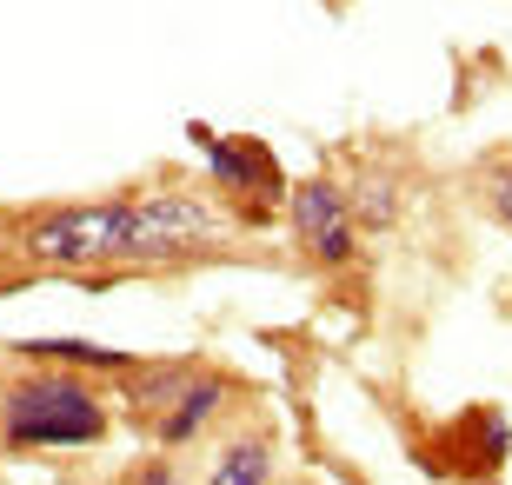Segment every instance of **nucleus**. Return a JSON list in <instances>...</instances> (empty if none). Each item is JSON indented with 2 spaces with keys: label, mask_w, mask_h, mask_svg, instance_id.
I'll return each mask as SVG.
<instances>
[{
  "label": "nucleus",
  "mask_w": 512,
  "mask_h": 485,
  "mask_svg": "<svg viewBox=\"0 0 512 485\" xmlns=\"http://www.w3.org/2000/svg\"><path fill=\"white\" fill-rule=\"evenodd\" d=\"M0 439L20 452H80L107 439V406L94 399V386L74 373H40L20 379L0 399Z\"/></svg>",
  "instance_id": "obj_1"
},
{
  "label": "nucleus",
  "mask_w": 512,
  "mask_h": 485,
  "mask_svg": "<svg viewBox=\"0 0 512 485\" xmlns=\"http://www.w3.org/2000/svg\"><path fill=\"white\" fill-rule=\"evenodd\" d=\"M127 233H133V200L54 206L27 226V253L47 266H100V260H127Z\"/></svg>",
  "instance_id": "obj_2"
},
{
  "label": "nucleus",
  "mask_w": 512,
  "mask_h": 485,
  "mask_svg": "<svg viewBox=\"0 0 512 485\" xmlns=\"http://www.w3.org/2000/svg\"><path fill=\"white\" fill-rule=\"evenodd\" d=\"M233 226L227 213L187 200V193H153V200H133V233H127V260H180V253H200V246L227 240Z\"/></svg>",
  "instance_id": "obj_3"
},
{
  "label": "nucleus",
  "mask_w": 512,
  "mask_h": 485,
  "mask_svg": "<svg viewBox=\"0 0 512 485\" xmlns=\"http://www.w3.org/2000/svg\"><path fill=\"white\" fill-rule=\"evenodd\" d=\"M140 399L153 412V439L160 446H187V439H200V426H207L213 412L227 406V379L200 373V366H180V373L140 379Z\"/></svg>",
  "instance_id": "obj_4"
},
{
  "label": "nucleus",
  "mask_w": 512,
  "mask_h": 485,
  "mask_svg": "<svg viewBox=\"0 0 512 485\" xmlns=\"http://www.w3.org/2000/svg\"><path fill=\"white\" fill-rule=\"evenodd\" d=\"M286 220H293V240L313 253L320 266H346L353 260V206L333 180H300L286 187Z\"/></svg>",
  "instance_id": "obj_5"
},
{
  "label": "nucleus",
  "mask_w": 512,
  "mask_h": 485,
  "mask_svg": "<svg viewBox=\"0 0 512 485\" xmlns=\"http://www.w3.org/2000/svg\"><path fill=\"white\" fill-rule=\"evenodd\" d=\"M207 153H213V180H220V187L253 193V200H247V220L260 226V220H266L260 200H280V193H286L280 160H273L260 140H207Z\"/></svg>",
  "instance_id": "obj_6"
},
{
  "label": "nucleus",
  "mask_w": 512,
  "mask_h": 485,
  "mask_svg": "<svg viewBox=\"0 0 512 485\" xmlns=\"http://www.w3.org/2000/svg\"><path fill=\"white\" fill-rule=\"evenodd\" d=\"M266 479H273V439H266V432H240V439H227V452L213 459L207 485H266Z\"/></svg>",
  "instance_id": "obj_7"
},
{
  "label": "nucleus",
  "mask_w": 512,
  "mask_h": 485,
  "mask_svg": "<svg viewBox=\"0 0 512 485\" xmlns=\"http://www.w3.org/2000/svg\"><path fill=\"white\" fill-rule=\"evenodd\" d=\"M20 359H54V366H120L127 373L133 359L114 353V346H87V339H20Z\"/></svg>",
  "instance_id": "obj_8"
},
{
  "label": "nucleus",
  "mask_w": 512,
  "mask_h": 485,
  "mask_svg": "<svg viewBox=\"0 0 512 485\" xmlns=\"http://www.w3.org/2000/svg\"><path fill=\"white\" fill-rule=\"evenodd\" d=\"M346 206H353V220H366V226H393L399 220V180L373 167L360 187H353V200H346Z\"/></svg>",
  "instance_id": "obj_9"
},
{
  "label": "nucleus",
  "mask_w": 512,
  "mask_h": 485,
  "mask_svg": "<svg viewBox=\"0 0 512 485\" xmlns=\"http://www.w3.org/2000/svg\"><path fill=\"white\" fill-rule=\"evenodd\" d=\"M486 200H493V213L512 226V167H499V173H486Z\"/></svg>",
  "instance_id": "obj_10"
},
{
  "label": "nucleus",
  "mask_w": 512,
  "mask_h": 485,
  "mask_svg": "<svg viewBox=\"0 0 512 485\" xmlns=\"http://www.w3.org/2000/svg\"><path fill=\"white\" fill-rule=\"evenodd\" d=\"M140 485H180V479H173V466H147V472H140Z\"/></svg>",
  "instance_id": "obj_11"
}]
</instances>
